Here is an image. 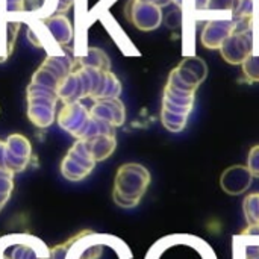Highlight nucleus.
<instances>
[{
    "label": "nucleus",
    "instance_id": "obj_3",
    "mask_svg": "<svg viewBox=\"0 0 259 259\" xmlns=\"http://www.w3.org/2000/svg\"><path fill=\"white\" fill-rule=\"evenodd\" d=\"M234 32L222 44L220 52L228 64L241 65L250 55L255 53L253 18L234 20Z\"/></svg>",
    "mask_w": 259,
    "mask_h": 259
},
{
    "label": "nucleus",
    "instance_id": "obj_23",
    "mask_svg": "<svg viewBox=\"0 0 259 259\" xmlns=\"http://www.w3.org/2000/svg\"><path fill=\"white\" fill-rule=\"evenodd\" d=\"M0 168H5V143L3 141H0Z\"/></svg>",
    "mask_w": 259,
    "mask_h": 259
},
{
    "label": "nucleus",
    "instance_id": "obj_21",
    "mask_svg": "<svg viewBox=\"0 0 259 259\" xmlns=\"http://www.w3.org/2000/svg\"><path fill=\"white\" fill-rule=\"evenodd\" d=\"M247 168L253 175V178H259V146H253L249 152Z\"/></svg>",
    "mask_w": 259,
    "mask_h": 259
},
{
    "label": "nucleus",
    "instance_id": "obj_14",
    "mask_svg": "<svg viewBox=\"0 0 259 259\" xmlns=\"http://www.w3.org/2000/svg\"><path fill=\"white\" fill-rule=\"evenodd\" d=\"M235 259H259V232H243L235 238Z\"/></svg>",
    "mask_w": 259,
    "mask_h": 259
},
{
    "label": "nucleus",
    "instance_id": "obj_10",
    "mask_svg": "<svg viewBox=\"0 0 259 259\" xmlns=\"http://www.w3.org/2000/svg\"><path fill=\"white\" fill-rule=\"evenodd\" d=\"M32 159V146L20 134L9 135L5 141V168L15 173L26 170Z\"/></svg>",
    "mask_w": 259,
    "mask_h": 259
},
{
    "label": "nucleus",
    "instance_id": "obj_18",
    "mask_svg": "<svg viewBox=\"0 0 259 259\" xmlns=\"http://www.w3.org/2000/svg\"><path fill=\"white\" fill-rule=\"evenodd\" d=\"M14 190V173L5 168H0V211L8 203Z\"/></svg>",
    "mask_w": 259,
    "mask_h": 259
},
{
    "label": "nucleus",
    "instance_id": "obj_4",
    "mask_svg": "<svg viewBox=\"0 0 259 259\" xmlns=\"http://www.w3.org/2000/svg\"><path fill=\"white\" fill-rule=\"evenodd\" d=\"M27 117L36 127H49L55 121L56 105L59 102L56 91L35 83H29L27 91Z\"/></svg>",
    "mask_w": 259,
    "mask_h": 259
},
{
    "label": "nucleus",
    "instance_id": "obj_16",
    "mask_svg": "<svg viewBox=\"0 0 259 259\" xmlns=\"http://www.w3.org/2000/svg\"><path fill=\"white\" fill-rule=\"evenodd\" d=\"M74 61L80 65H87V67H93L102 71H111V61L106 56V53L100 49H88L85 55L76 56Z\"/></svg>",
    "mask_w": 259,
    "mask_h": 259
},
{
    "label": "nucleus",
    "instance_id": "obj_1",
    "mask_svg": "<svg viewBox=\"0 0 259 259\" xmlns=\"http://www.w3.org/2000/svg\"><path fill=\"white\" fill-rule=\"evenodd\" d=\"M149 170L138 162L123 164L114 179L112 199L117 206L131 209L138 206L150 185Z\"/></svg>",
    "mask_w": 259,
    "mask_h": 259
},
{
    "label": "nucleus",
    "instance_id": "obj_19",
    "mask_svg": "<svg viewBox=\"0 0 259 259\" xmlns=\"http://www.w3.org/2000/svg\"><path fill=\"white\" fill-rule=\"evenodd\" d=\"M120 94H121V82L118 80V77H117L114 73L108 71L99 99H105V97H118Z\"/></svg>",
    "mask_w": 259,
    "mask_h": 259
},
{
    "label": "nucleus",
    "instance_id": "obj_9",
    "mask_svg": "<svg viewBox=\"0 0 259 259\" xmlns=\"http://www.w3.org/2000/svg\"><path fill=\"white\" fill-rule=\"evenodd\" d=\"M91 121L90 109L82 102L64 103V108L58 114L59 126L71 134L76 140H80L85 135V131Z\"/></svg>",
    "mask_w": 259,
    "mask_h": 259
},
{
    "label": "nucleus",
    "instance_id": "obj_2",
    "mask_svg": "<svg viewBox=\"0 0 259 259\" xmlns=\"http://www.w3.org/2000/svg\"><path fill=\"white\" fill-rule=\"evenodd\" d=\"M208 76V67L205 61L196 55L185 56L181 64L171 70L167 85V90H171L179 94L196 96L197 88Z\"/></svg>",
    "mask_w": 259,
    "mask_h": 259
},
{
    "label": "nucleus",
    "instance_id": "obj_8",
    "mask_svg": "<svg viewBox=\"0 0 259 259\" xmlns=\"http://www.w3.org/2000/svg\"><path fill=\"white\" fill-rule=\"evenodd\" d=\"M127 20L140 30H153L162 23V8L144 0H129L126 5Z\"/></svg>",
    "mask_w": 259,
    "mask_h": 259
},
{
    "label": "nucleus",
    "instance_id": "obj_7",
    "mask_svg": "<svg viewBox=\"0 0 259 259\" xmlns=\"http://www.w3.org/2000/svg\"><path fill=\"white\" fill-rule=\"evenodd\" d=\"M58 9V0H3L0 5L2 17L15 20V15L33 17L41 20Z\"/></svg>",
    "mask_w": 259,
    "mask_h": 259
},
{
    "label": "nucleus",
    "instance_id": "obj_20",
    "mask_svg": "<svg viewBox=\"0 0 259 259\" xmlns=\"http://www.w3.org/2000/svg\"><path fill=\"white\" fill-rule=\"evenodd\" d=\"M243 73L250 82H259V53L250 55L243 64Z\"/></svg>",
    "mask_w": 259,
    "mask_h": 259
},
{
    "label": "nucleus",
    "instance_id": "obj_22",
    "mask_svg": "<svg viewBox=\"0 0 259 259\" xmlns=\"http://www.w3.org/2000/svg\"><path fill=\"white\" fill-rule=\"evenodd\" d=\"M73 2H74V0H58V9H56V11H59V12H61V11H62V12L67 11V9L73 5Z\"/></svg>",
    "mask_w": 259,
    "mask_h": 259
},
{
    "label": "nucleus",
    "instance_id": "obj_11",
    "mask_svg": "<svg viewBox=\"0 0 259 259\" xmlns=\"http://www.w3.org/2000/svg\"><path fill=\"white\" fill-rule=\"evenodd\" d=\"M90 115L96 120L118 127L126 120V109L118 97H105V99H97L94 102V105L90 109Z\"/></svg>",
    "mask_w": 259,
    "mask_h": 259
},
{
    "label": "nucleus",
    "instance_id": "obj_17",
    "mask_svg": "<svg viewBox=\"0 0 259 259\" xmlns=\"http://www.w3.org/2000/svg\"><path fill=\"white\" fill-rule=\"evenodd\" d=\"M243 211H244V217H246L249 226L259 225V193L249 194L244 199Z\"/></svg>",
    "mask_w": 259,
    "mask_h": 259
},
{
    "label": "nucleus",
    "instance_id": "obj_12",
    "mask_svg": "<svg viewBox=\"0 0 259 259\" xmlns=\"http://www.w3.org/2000/svg\"><path fill=\"white\" fill-rule=\"evenodd\" d=\"M253 182V175L247 168V165H232L226 168L220 178L222 190L229 196L244 194Z\"/></svg>",
    "mask_w": 259,
    "mask_h": 259
},
{
    "label": "nucleus",
    "instance_id": "obj_15",
    "mask_svg": "<svg viewBox=\"0 0 259 259\" xmlns=\"http://www.w3.org/2000/svg\"><path fill=\"white\" fill-rule=\"evenodd\" d=\"M85 141L88 143L96 162H100V161H105L106 158H109L117 147L115 134H99Z\"/></svg>",
    "mask_w": 259,
    "mask_h": 259
},
{
    "label": "nucleus",
    "instance_id": "obj_6",
    "mask_svg": "<svg viewBox=\"0 0 259 259\" xmlns=\"http://www.w3.org/2000/svg\"><path fill=\"white\" fill-rule=\"evenodd\" d=\"M71 64H73V58L64 55V53L49 55L44 59V62L41 64V67L33 73L30 83L58 91L62 80L70 74Z\"/></svg>",
    "mask_w": 259,
    "mask_h": 259
},
{
    "label": "nucleus",
    "instance_id": "obj_5",
    "mask_svg": "<svg viewBox=\"0 0 259 259\" xmlns=\"http://www.w3.org/2000/svg\"><path fill=\"white\" fill-rule=\"evenodd\" d=\"M94 165L96 159L93 158L88 143L85 140H77L62 159L61 173L67 181L79 182L93 171Z\"/></svg>",
    "mask_w": 259,
    "mask_h": 259
},
{
    "label": "nucleus",
    "instance_id": "obj_13",
    "mask_svg": "<svg viewBox=\"0 0 259 259\" xmlns=\"http://www.w3.org/2000/svg\"><path fill=\"white\" fill-rule=\"evenodd\" d=\"M234 20H211L205 24L202 30L200 41L206 49H219L226 41V38L234 32Z\"/></svg>",
    "mask_w": 259,
    "mask_h": 259
}]
</instances>
